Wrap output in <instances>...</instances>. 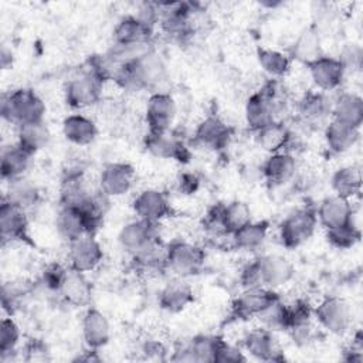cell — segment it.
<instances>
[{
    "mask_svg": "<svg viewBox=\"0 0 363 363\" xmlns=\"http://www.w3.org/2000/svg\"><path fill=\"white\" fill-rule=\"evenodd\" d=\"M261 326L269 330H285L286 328V303L282 302L279 298L278 301L272 302L267 309H264L258 318Z\"/></svg>",
    "mask_w": 363,
    "mask_h": 363,
    "instance_id": "cell-42",
    "label": "cell"
},
{
    "mask_svg": "<svg viewBox=\"0 0 363 363\" xmlns=\"http://www.w3.org/2000/svg\"><path fill=\"white\" fill-rule=\"evenodd\" d=\"M45 104L31 88H17L1 95V118L16 126L44 121Z\"/></svg>",
    "mask_w": 363,
    "mask_h": 363,
    "instance_id": "cell-3",
    "label": "cell"
},
{
    "mask_svg": "<svg viewBox=\"0 0 363 363\" xmlns=\"http://www.w3.org/2000/svg\"><path fill=\"white\" fill-rule=\"evenodd\" d=\"M157 302L163 311L169 313H179L194 302L193 286L186 281V278L176 277L162 288Z\"/></svg>",
    "mask_w": 363,
    "mask_h": 363,
    "instance_id": "cell-23",
    "label": "cell"
},
{
    "mask_svg": "<svg viewBox=\"0 0 363 363\" xmlns=\"http://www.w3.org/2000/svg\"><path fill=\"white\" fill-rule=\"evenodd\" d=\"M69 267H64L58 262H54V264H48L45 267V269L43 271V275H41V284L48 289V291H52V292H60V288L64 282V278L68 272Z\"/></svg>",
    "mask_w": 363,
    "mask_h": 363,
    "instance_id": "cell-46",
    "label": "cell"
},
{
    "mask_svg": "<svg viewBox=\"0 0 363 363\" xmlns=\"http://www.w3.org/2000/svg\"><path fill=\"white\" fill-rule=\"evenodd\" d=\"M21 332L11 316H6L0 323V354L17 350Z\"/></svg>",
    "mask_w": 363,
    "mask_h": 363,
    "instance_id": "cell-44",
    "label": "cell"
},
{
    "mask_svg": "<svg viewBox=\"0 0 363 363\" xmlns=\"http://www.w3.org/2000/svg\"><path fill=\"white\" fill-rule=\"evenodd\" d=\"M0 64L3 69H9L13 65V54L11 50H9L6 45L1 47V52H0Z\"/></svg>",
    "mask_w": 363,
    "mask_h": 363,
    "instance_id": "cell-54",
    "label": "cell"
},
{
    "mask_svg": "<svg viewBox=\"0 0 363 363\" xmlns=\"http://www.w3.org/2000/svg\"><path fill=\"white\" fill-rule=\"evenodd\" d=\"M245 360L247 357L240 347L228 343L221 337L213 363H242Z\"/></svg>",
    "mask_w": 363,
    "mask_h": 363,
    "instance_id": "cell-49",
    "label": "cell"
},
{
    "mask_svg": "<svg viewBox=\"0 0 363 363\" xmlns=\"http://www.w3.org/2000/svg\"><path fill=\"white\" fill-rule=\"evenodd\" d=\"M58 295L72 306H86L92 298V285L85 272L68 269Z\"/></svg>",
    "mask_w": 363,
    "mask_h": 363,
    "instance_id": "cell-29",
    "label": "cell"
},
{
    "mask_svg": "<svg viewBox=\"0 0 363 363\" xmlns=\"http://www.w3.org/2000/svg\"><path fill=\"white\" fill-rule=\"evenodd\" d=\"M34 155L23 149L17 142L9 146H4L1 150V159H0V172L1 179L4 182H11L14 179L24 177L27 173L31 159Z\"/></svg>",
    "mask_w": 363,
    "mask_h": 363,
    "instance_id": "cell-28",
    "label": "cell"
},
{
    "mask_svg": "<svg viewBox=\"0 0 363 363\" xmlns=\"http://www.w3.org/2000/svg\"><path fill=\"white\" fill-rule=\"evenodd\" d=\"M269 223L267 220L261 221H250L240 230L231 234L233 245L240 251H257L259 250L268 235Z\"/></svg>",
    "mask_w": 363,
    "mask_h": 363,
    "instance_id": "cell-34",
    "label": "cell"
},
{
    "mask_svg": "<svg viewBox=\"0 0 363 363\" xmlns=\"http://www.w3.org/2000/svg\"><path fill=\"white\" fill-rule=\"evenodd\" d=\"M111 79L126 91H153L167 79V69L162 57L152 48L129 64L118 68Z\"/></svg>",
    "mask_w": 363,
    "mask_h": 363,
    "instance_id": "cell-1",
    "label": "cell"
},
{
    "mask_svg": "<svg viewBox=\"0 0 363 363\" xmlns=\"http://www.w3.org/2000/svg\"><path fill=\"white\" fill-rule=\"evenodd\" d=\"M200 179L196 173L184 172L177 179V187L182 194H194L199 190Z\"/></svg>",
    "mask_w": 363,
    "mask_h": 363,
    "instance_id": "cell-52",
    "label": "cell"
},
{
    "mask_svg": "<svg viewBox=\"0 0 363 363\" xmlns=\"http://www.w3.org/2000/svg\"><path fill=\"white\" fill-rule=\"evenodd\" d=\"M136 179L135 167L128 162L106 163L98 179V189L106 197H121L132 189Z\"/></svg>",
    "mask_w": 363,
    "mask_h": 363,
    "instance_id": "cell-9",
    "label": "cell"
},
{
    "mask_svg": "<svg viewBox=\"0 0 363 363\" xmlns=\"http://www.w3.org/2000/svg\"><path fill=\"white\" fill-rule=\"evenodd\" d=\"M28 292V285L24 284L23 281H16V282H6L3 285V292H1V303L6 311H13L14 305L18 302V299Z\"/></svg>",
    "mask_w": 363,
    "mask_h": 363,
    "instance_id": "cell-48",
    "label": "cell"
},
{
    "mask_svg": "<svg viewBox=\"0 0 363 363\" xmlns=\"http://www.w3.org/2000/svg\"><path fill=\"white\" fill-rule=\"evenodd\" d=\"M130 255L133 267L139 271L156 272L166 269V245L160 241V238L152 241Z\"/></svg>",
    "mask_w": 363,
    "mask_h": 363,
    "instance_id": "cell-37",
    "label": "cell"
},
{
    "mask_svg": "<svg viewBox=\"0 0 363 363\" xmlns=\"http://www.w3.org/2000/svg\"><path fill=\"white\" fill-rule=\"evenodd\" d=\"M284 102V88L279 79L271 78L248 96L244 108L247 126L255 132L274 121H279L277 115Z\"/></svg>",
    "mask_w": 363,
    "mask_h": 363,
    "instance_id": "cell-2",
    "label": "cell"
},
{
    "mask_svg": "<svg viewBox=\"0 0 363 363\" xmlns=\"http://www.w3.org/2000/svg\"><path fill=\"white\" fill-rule=\"evenodd\" d=\"M62 135L72 145L86 146L96 139L98 128L91 118L82 113H71L62 121Z\"/></svg>",
    "mask_w": 363,
    "mask_h": 363,
    "instance_id": "cell-30",
    "label": "cell"
},
{
    "mask_svg": "<svg viewBox=\"0 0 363 363\" xmlns=\"http://www.w3.org/2000/svg\"><path fill=\"white\" fill-rule=\"evenodd\" d=\"M223 206L224 203L213 204L203 218V228L213 237L228 235L223 221Z\"/></svg>",
    "mask_w": 363,
    "mask_h": 363,
    "instance_id": "cell-45",
    "label": "cell"
},
{
    "mask_svg": "<svg viewBox=\"0 0 363 363\" xmlns=\"http://www.w3.org/2000/svg\"><path fill=\"white\" fill-rule=\"evenodd\" d=\"M257 60L259 67L274 79L284 78L291 69V57L282 51L259 47L257 50Z\"/></svg>",
    "mask_w": 363,
    "mask_h": 363,
    "instance_id": "cell-38",
    "label": "cell"
},
{
    "mask_svg": "<svg viewBox=\"0 0 363 363\" xmlns=\"http://www.w3.org/2000/svg\"><path fill=\"white\" fill-rule=\"evenodd\" d=\"M145 149L155 157L172 159L179 163H189L191 153L182 138L173 135L170 130L163 133L147 132L143 139Z\"/></svg>",
    "mask_w": 363,
    "mask_h": 363,
    "instance_id": "cell-14",
    "label": "cell"
},
{
    "mask_svg": "<svg viewBox=\"0 0 363 363\" xmlns=\"http://www.w3.org/2000/svg\"><path fill=\"white\" fill-rule=\"evenodd\" d=\"M50 139L51 133L44 121L17 126V143L31 155L43 150L50 143Z\"/></svg>",
    "mask_w": 363,
    "mask_h": 363,
    "instance_id": "cell-36",
    "label": "cell"
},
{
    "mask_svg": "<svg viewBox=\"0 0 363 363\" xmlns=\"http://www.w3.org/2000/svg\"><path fill=\"white\" fill-rule=\"evenodd\" d=\"M362 238V231L359 224L353 218L339 227H333L326 230V240L329 245L337 250H350L353 248Z\"/></svg>",
    "mask_w": 363,
    "mask_h": 363,
    "instance_id": "cell-39",
    "label": "cell"
},
{
    "mask_svg": "<svg viewBox=\"0 0 363 363\" xmlns=\"http://www.w3.org/2000/svg\"><path fill=\"white\" fill-rule=\"evenodd\" d=\"M231 138H233V128L228 126L217 115L206 116L197 125L193 135V140L196 145L213 152H220L225 149Z\"/></svg>",
    "mask_w": 363,
    "mask_h": 363,
    "instance_id": "cell-15",
    "label": "cell"
},
{
    "mask_svg": "<svg viewBox=\"0 0 363 363\" xmlns=\"http://www.w3.org/2000/svg\"><path fill=\"white\" fill-rule=\"evenodd\" d=\"M306 67L312 78V82L322 92L337 89L342 85L346 75L340 61L329 55H320Z\"/></svg>",
    "mask_w": 363,
    "mask_h": 363,
    "instance_id": "cell-17",
    "label": "cell"
},
{
    "mask_svg": "<svg viewBox=\"0 0 363 363\" xmlns=\"http://www.w3.org/2000/svg\"><path fill=\"white\" fill-rule=\"evenodd\" d=\"M332 119L360 128L363 122V99L354 92H340L332 102Z\"/></svg>",
    "mask_w": 363,
    "mask_h": 363,
    "instance_id": "cell-31",
    "label": "cell"
},
{
    "mask_svg": "<svg viewBox=\"0 0 363 363\" xmlns=\"http://www.w3.org/2000/svg\"><path fill=\"white\" fill-rule=\"evenodd\" d=\"M340 64L343 65L345 72H357L362 68V61H363V51L359 44H347L343 47L339 58Z\"/></svg>",
    "mask_w": 363,
    "mask_h": 363,
    "instance_id": "cell-47",
    "label": "cell"
},
{
    "mask_svg": "<svg viewBox=\"0 0 363 363\" xmlns=\"http://www.w3.org/2000/svg\"><path fill=\"white\" fill-rule=\"evenodd\" d=\"M332 102L326 92L306 91L298 101L296 111L303 122L319 125L332 116Z\"/></svg>",
    "mask_w": 363,
    "mask_h": 363,
    "instance_id": "cell-25",
    "label": "cell"
},
{
    "mask_svg": "<svg viewBox=\"0 0 363 363\" xmlns=\"http://www.w3.org/2000/svg\"><path fill=\"white\" fill-rule=\"evenodd\" d=\"M69 268L79 272H91L104 259V250L95 235L85 234L68 242Z\"/></svg>",
    "mask_w": 363,
    "mask_h": 363,
    "instance_id": "cell-12",
    "label": "cell"
},
{
    "mask_svg": "<svg viewBox=\"0 0 363 363\" xmlns=\"http://www.w3.org/2000/svg\"><path fill=\"white\" fill-rule=\"evenodd\" d=\"M313 308L306 299H296L291 303H286V328L285 330H291L296 326L312 322Z\"/></svg>",
    "mask_w": 363,
    "mask_h": 363,
    "instance_id": "cell-43",
    "label": "cell"
},
{
    "mask_svg": "<svg viewBox=\"0 0 363 363\" xmlns=\"http://www.w3.org/2000/svg\"><path fill=\"white\" fill-rule=\"evenodd\" d=\"M142 352L146 354V357H155L162 360L164 359L167 349L160 340H146L142 346Z\"/></svg>",
    "mask_w": 363,
    "mask_h": 363,
    "instance_id": "cell-53",
    "label": "cell"
},
{
    "mask_svg": "<svg viewBox=\"0 0 363 363\" xmlns=\"http://www.w3.org/2000/svg\"><path fill=\"white\" fill-rule=\"evenodd\" d=\"M0 235L6 242L33 244L30 237V223L27 211L13 206L7 200H1L0 206Z\"/></svg>",
    "mask_w": 363,
    "mask_h": 363,
    "instance_id": "cell-11",
    "label": "cell"
},
{
    "mask_svg": "<svg viewBox=\"0 0 363 363\" xmlns=\"http://www.w3.org/2000/svg\"><path fill=\"white\" fill-rule=\"evenodd\" d=\"M159 238V223H150L138 217L136 220L126 223L118 234V241L121 247L129 254L139 251L145 245Z\"/></svg>",
    "mask_w": 363,
    "mask_h": 363,
    "instance_id": "cell-18",
    "label": "cell"
},
{
    "mask_svg": "<svg viewBox=\"0 0 363 363\" xmlns=\"http://www.w3.org/2000/svg\"><path fill=\"white\" fill-rule=\"evenodd\" d=\"M354 216L350 200L339 197L336 194L325 197L316 208L318 223L325 228H333L349 223Z\"/></svg>",
    "mask_w": 363,
    "mask_h": 363,
    "instance_id": "cell-24",
    "label": "cell"
},
{
    "mask_svg": "<svg viewBox=\"0 0 363 363\" xmlns=\"http://www.w3.org/2000/svg\"><path fill=\"white\" fill-rule=\"evenodd\" d=\"M223 221L227 230V234L231 235L250 221H252L251 210L247 203L241 200H233L223 206Z\"/></svg>",
    "mask_w": 363,
    "mask_h": 363,
    "instance_id": "cell-40",
    "label": "cell"
},
{
    "mask_svg": "<svg viewBox=\"0 0 363 363\" xmlns=\"http://www.w3.org/2000/svg\"><path fill=\"white\" fill-rule=\"evenodd\" d=\"M206 262L204 250L190 241L174 240L166 245V269L179 278L197 275Z\"/></svg>",
    "mask_w": 363,
    "mask_h": 363,
    "instance_id": "cell-4",
    "label": "cell"
},
{
    "mask_svg": "<svg viewBox=\"0 0 363 363\" xmlns=\"http://www.w3.org/2000/svg\"><path fill=\"white\" fill-rule=\"evenodd\" d=\"M174 118H176L174 98L164 91L152 92L147 99L146 111H145L147 132L163 133L170 130Z\"/></svg>",
    "mask_w": 363,
    "mask_h": 363,
    "instance_id": "cell-10",
    "label": "cell"
},
{
    "mask_svg": "<svg viewBox=\"0 0 363 363\" xmlns=\"http://www.w3.org/2000/svg\"><path fill=\"white\" fill-rule=\"evenodd\" d=\"M296 159L289 150L268 155L261 166V176L271 186L288 183L296 173Z\"/></svg>",
    "mask_w": 363,
    "mask_h": 363,
    "instance_id": "cell-22",
    "label": "cell"
},
{
    "mask_svg": "<svg viewBox=\"0 0 363 363\" xmlns=\"http://www.w3.org/2000/svg\"><path fill=\"white\" fill-rule=\"evenodd\" d=\"M24 356L23 359L27 362H44L50 359L48 346L40 339L28 340L23 347Z\"/></svg>",
    "mask_w": 363,
    "mask_h": 363,
    "instance_id": "cell-51",
    "label": "cell"
},
{
    "mask_svg": "<svg viewBox=\"0 0 363 363\" xmlns=\"http://www.w3.org/2000/svg\"><path fill=\"white\" fill-rule=\"evenodd\" d=\"M155 28L143 23L135 14L122 17L113 28V44L118 45H149Z\"/></svg>",
    "mask_w": 363,
    "mask_h": 363,
    "instance_id": "cell-21",
    "label": "cell"
},
{
    "mask_svg": "<svg viewBox=\"0 0 363 363\" xmlns=\"http://www.w3.org/2000/svg\"><path fill=\"white\" fill-rule=\"evenodd\" d=\"M330 186L336 196L353 199L362 191V170L357 164L339 167L330 177Z\"/></svg>",
    "mask_w": 363,
    "mask_h": 363,
    "instance_id": "cell-35",
    "label": "cell"
},
{
    "mask_svg": "<svg viewBox=\"0 0 363 363\" xmlns=\"http://www.w3.org/2000/svg\"><path fill=\"white\" fill-rule=\"evenodd\" d=\"M244 349L250 356L262 362H282L284 352L272 330L261 326L250 330L244 337Z\"/></svg>",
    "mask_w": 363,
    "mask_h": 363,
    "instance_id": "cell-16",
    "label": "cell"
},
{
    "mask_svg": "<svg viewBox=\"0 0 363 363\" xmlns=\"http://www.w3.org/2000/svg\"><path fill=\"white\" fill-rule=\"evenodd\" d=\"M316 227V210L311 207L298 208L289 213L279 224L278 234L281 244L288 250L298 248L315 234Z\"/></svg>",
    "mask_w": 363,
    "mask_h": 363,
    "instance_id": "cell-6",
    "label": "cell"
},
{
    "mask_svg": "<svg viewBox=\"0 0 363 363\" xmlns=\"http://www.w3.org/2000/svg\"><path fill=\"white\" fill-rule=\"evenodd\" d=\"M262 285L267 288L277 289L288 284L295 275L294 264L284 255L279 254H262L257 258Z\"/></svg>",
    "mask_w": 363,
    "mask_h": 363,
    "instance_id": "cell-19",
    "label": "cell"
},
{
    "mask_svg": "<svg viewBox=\"0 0 363 363\" xmlns=\"http://www.w3.org/2000/svg\"><path fill=\"white\" fill-rule=\"evenodd\" d=\"M104 81L92 67L72 77L64 86L67 105L72 109H85L98 104L102 95Z\"/></svg>",
    "mask_w": 363,
    "mask_h": 363,
    "instance_id": "cell-5",
    "label": "cell"
},
{
    "mask_svg": "<svg viewBox=\"0 0 363 363\" xmlns=\"http://www.w3.org/2000/svg\"><path fill=\"white\" fill-rule=\"evenodd\" d=\"M257 146L268 155L288 150L292 142V132L282 121H274L254 132Z\"/></svg>",
    "mask_w": 363,
    "mask_h": 363,
    "instance_id": "cell-26",
    "label": "cell"
},
{
    "mask_svg": "<svg viewBox=\"0 0 363 363\" xmlns=\"http://www.w3.org/2000/svg\"><path fill=\"white\" fill-rule=\"evenodd\" d=\"M3 199L18 208L28 211L40 203L41 193L37 184L24 176L9 182L7 191Z\"/></svg>",
    "mask_w": 363,
    "mask_h": 363,
    "instance_id": "cell-33",
    "label": "cell"
},
{
    "mask_svg": "<svg viewBox=\"0 0 363 363\" xmlns=\"http://www.w3.org/2000/svg\"><path fill=\"white\" fill-rule=\"evenodd\" d=\"M238 281H240V285L242 289L264 286L262 279H261L259 267H258V262L255 258L242 267V269L240 271Z\"/></svg>",
    "mask_w": 363,
    "mask_h": 363,
    "instance_id": "cell-50",
    "label": "cell"
},
{
    "mask_svg": "<svg viewBox=\"0 0 363 363\" xmlns=\"http://www.w3.org/2000/svg\"><path fill=\"white\" fill-rule=\"evenodd\" d=\"M81 329H82V339H84V343L86 345V349L99 350L104 346H106L111 339L109 319L102 311L94 306H88L86 311L84 312Z\"/></svg>",
    "mask_w": 363,
    "mask_h": 363,
    "instance_id": "cell-20",
    "label": "cell"
},
{
    "mask_svg": "<svg viewBox=\"0 0 363 363\" xmlns=\"http://www.w3.org/2000/svg\"><path fill=\"white\" fill-rule=\"evenodd\" d=\"M313 316L320 328L329 333L343 335L352 326L353 311L345 298L330 295L323 298L318 306L313 308Z\"/></svg>",
    "mask_w": 363,
    "mask_h": 363,
    "instance_id": "cell-7",
    "label": "cell"
},
{
    "mask_svg": "<svg viewBox=\"0 0 363 363\" xmlns=\"http://www.w3.org/2000/svg\"><path fill=\"white\" fill-rule=\"evenodd\" d=\"M323 136L328 149L332 153L340 155L350 150L359 142L360 128H354L330 118V121L325 125Z\"/></svg>",
    "mask_w": 363,
    "mask_h": 363,
    "instance_id": "cell-27",
    "label": "cell"
},
{
    "mask_svg": "<svg viewBox=\"0 0 363 363\" xmlns=\"http://www.w3.org/2000/svg\"><path fill=\"white\" fill-rule=\"evenodd\" d=\"M132 210L138 218L160 223L173 211L167 194L159 189H145L132 200Z\"/></svg>",
    "mask_w": 363,
    "mask_h": 363,
    "instance_id": "cell-13",
    "label": "cell"
},
{
    "mask_svg": "<svg viewBox=\"0 0 363 363\" xmlns=\"http://www.w3.org/2000/svg\"><path fill=\"white\" fill-rule=\"evenodd\" d=\"M279 298L281 296L275 289L267 286L242 289L231 302L230 316L234 320H250L252 318H258L264 309Z\"/></svg>",
    "mask_w": 363,
    "mask_h": 363,
    "instance_id": "cell-8",
    "label": "cell"
},
{
    "mask_svg": "<svg viewBox=\"0 0 363 363\" xmlns=\"http://www.w3.org/2000/svg\"><path fill=\"white\" fill-rule=\"evenodd\" d=\"M221 337L217 335H197L187 342V347L196 363H213Z\"/></svg>",
    "mask_w": 363,
    "mask_h": 363,
    "instance_id": "cell-41",
    "label": "cell"
},
{
    "mask_svg": "<svg viewBox=\"0 0 363 363\" xmlns=\"http://www.w3.org/2000/svg\"><path fill=\"white\" fill-rule=\"evenodd\" d=\"M288 55L291 57V60H295L303 65H308L320 55H323L320 34L318 28H315L313 26L303 28L295 38Z\"/></svg>",
    "mask_w": 363,
    "mask_h": 363,
    "instance_id": "cell-32",
    "label": "cell"
}]
</instances>
